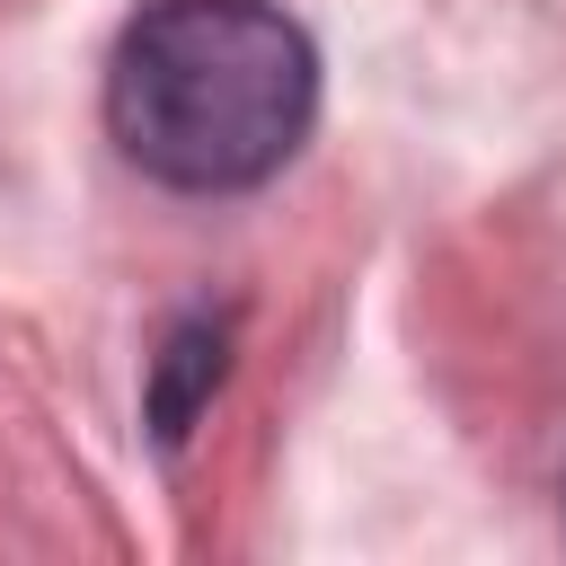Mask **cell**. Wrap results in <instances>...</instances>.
<instances>
[{"label": "cell", "instance_id": "obj_1", "mask_svg": "<svg viewBox=\"0 0 566 566\" xmlns=\"http://www.w3.org/2000/svg\"><path fill=\"white\" fill-rule=\"evenodd\" d=\"M318 115V53L274 0H142L106 53V133L177 195L265 186Z\"/></svg>", "mask_w": 566, "mask_h": 566}, {"label": "cell", "instance_id": "obj_2", "mask_svg": "<svg viewBox=\"0 0 566 566\" xmlns=\"http://www.w3.org/2000/svg\"><path fill=\"white\" fill-rule=\"evenodd\" d=\"M212 380H221V327H212V318H195V327H177V336H168L159 380H150V416H159V433H168V442L195 424V407H203V389H212Z\"/></svg>", "mask_w": 566, "mask_h": 566}]
</instances>
